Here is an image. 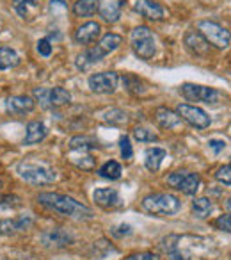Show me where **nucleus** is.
Here are the masks:
<instances>
[{"instance_id": "nucleus-32", "label": "nucleus", "mask_w": 231, "mask_h": 260, "mask_svg": "<svg viewBox=\"0 0 231 260\" xmlns=\"http://www.w3.org/2000/svg\"><path fill=\"white\" fill-rule=\"evenodd\" d=\"M115 251H118V249H115L114 246L107 241V239H100V241L93 244V255L96 256V258H100V260L105 258L108 253H115Z\"/></svg>"}, {"instance_id": "nucleus-6", "label": "nucleus", "mask_w": 231, "mask_h": 260, "mask_svg": "<svg viewBox=\"0 0 231 260\" xmlns=\"http://www.w3.org/2000/svg\"><path fill=\"white\" fill-rule=\"evenodd\" d=\"M198 32L208 41V45H213L215 48H227L229 47V32L219 25L217 22H210V20H201L198 23Z\"/></svg>"}, {"instance_id": "nucleus-30", "label": "nucleus", "mask_w": 231, "mask_h": 260, "mask_svg": "<svg viewBox=\"0 0 231 260\" xmlns=\"http://www.w3.org/2000/svg\"><path fill=\"white\" fill-rule=\"evenodd\" d=\"M121 80H123L125 89H127L130 94H142L146 91L144 82H142L139 77L132 75V73H127V75H123V79H121Z\"/></svg>"}, {"instance_id": "nucleus-34", "label": "nucleus", "mask_w": 231, "mask_h": 260, "mask_svg": "<svg viewBox=\"0 0 231 260\" xmlns=\"http://www.w3.org/2000/svg\"><path fill=\"white\" fill-rule=\"evenodd\" d=\"M134 138L141 143H153L159 139V136L149 128H144V126H135L134 128Z\"/></svg>"}, {"instance_id": "nucleus-1", "label": "nucleus", "mask_w": 231, "mask_h": 260, "mask_svg": "<svg viewBox=\"0 0 231 260\" xmlns=\"http://www.w3.org/2000/svg\"><path fill=\"white\" fill-rule=\"evenodd\" d=\"M37 202L54 212L62 214V216L75 217V219H91L93 217V210L76 202L71 196L59 194V192H41L37 196Z\"/></svg>"}, {"instance_id": "nucleus-46", "label": "nucleus", "mask_w": 231, "mask_h": 260, "mask_svg": "<svg viewBox=\"0 0 231 260\" xmlns=\"http://www.w3.org/2000/svg\"><path fill=\"white\" fill-rule=\"evenodd\" d=\"M0 189H2V180H0Z\"/></svg>"}, {"instance_id": "nucleus-11", "label": "nucleus", "mask_w": 231, "mask_h": 260, "mask_svg": "<svg viewBox=\"0 0 231 260\" xmlns=\"http://www.w3.org/2000/svg\"><path fill=\"white\" fill-rule=\"evenodd\" d=\"M183 41H185V45H187L188 50H190L194 55H198V57H208V55H210L208 41H206L205 38L198 32V30L190 29L187 34H185Z\"/></svg>"}, {"instance_id": "nucleus-23", "label": "nucleus", "mask_w": 231, "mask_h": 260, "mask_svg": "<svg viewBox=\"0 0 231 260\" xmlns=\"http://www.w3.org/2000/svg\"><path fill=\"white\" fill-rule=\"evenodd\" d=\"M13 8L23 20H32L37 13V0H13Z\"/></svg>"}, {"instance_id": "nucleus-43", "label": "nucleus", "mask_w": 231, "mask_h": 260, "mask_svg": "<svg viewBox=\"0 0 231 260\" xmlns=\"http://www.w3.org/2000/svg\"><path fill=\"white\" fill-rule=\"evenodd\" d=\"M169 258H171V260H190V253L181 251L180 248H176L174 251H171V253H169Z\"/></svg>"}, {"instance_id": "nucleus-42", "label": "nucleus", "mask_w": 231, "mask_h": 260, "mask_svg": "<svg viewBox=\"0 0 231 260\" xmlns=\"http://www.w3.org/2000/svg\"><path fill=\"white\" fill-rule=\"evenodd\" d=\"M127 260H159V256H157L155 253L142 251V253H134V255H130Z\"/></svg>"}, {"instance_id": "nucleus-36", "label": "nucleus", "mask_w": 231, "mask_h": 260, "mask_svg": "<svg viewBox=\"0 0 231 260\" xmlns=\"http://www.w3.org/2000/svg\"><path fill=\"white\" fill-rule=\"evenodd\" d=\"M229 164H226V166H222V168H219L217 170V173H215V178L220 182V184H224L226 187H229L231 185V177H229Z\"/></svg>"}, {"instance_id": "nucleus-40", "label": "nucleus", "mask_w": 231, "mask_h": 260, "mask_svg": "<svg viewBox=\"0 0 231 260\" xmlns=\"http://www.w3.org/2000/svg\"><path fill=\"white\" fill-rule=\"evenodd\" d=\"M48 94H50V89H47V87H37V89H34V96L37 98V102H40L43 107H50V105H48Z\"/></svg>"}, {"instance_id": "nucleus-7", "label": "nucleus", "mask_w": 231, "mask_h": 260, "mask_svg": "<svg viewBox=\"0 0 231 260\" xmlns=\"http://www.w3.org/2000/svg\"><path fill=\"white\" fill-rule=\"evenodd\" d=\"M176 114L180 116L183 121H187L188 125H192L194 128H199V130H205L210 126L212 119L210 116L206 114L203 109L196 107V105H188V104H180L176 107Z\"/></svg>"}, {"instance_id": "nucleus-4", "label": "nucleus", "mask_w": 231, "mask_h": 260, "mask_svg": "<svg viewBox=\"0 0 231 260\" xmlns=\"http://www.w3.org/2000/svg\"><path fill=\"white\" fill-rule=\"evenodd\" d=\"M130 45H132V48H134L135 55H137L139 59H142V61L153 59V55H155V52H157L153 30L146 25H139L132 30Z\"/></svg>"}, {"instance_id": "nucleus-38", "label": "nucleus", "mask_w": 231, "mask_h": 260, "mask_svg": "<svg viewBox=\"0 0 231 260\" xmlns=\"http://www.w3.org/2000/svg\"><path fill=\"white\" fill-rule=\"evenodd\" d=\"M215 224L219 230H222V232H226V234H229L231 232V217H229V212H226V214H222V216H219L215 219Z\"/></svg>"}, {"instance_id": "nucleus-8", "label": "nucleus", "mask_w": 231, "mask_h": 260, "mask_svg": "<svg viewBox=\"0 0 231 260\" xmlns=\"http://www.w3.org/2000/svg\"><path fill=\"white\" fill-rule=\"evenodd\" d=\"M120 82V75L115 72H100L89 77L87 84H89L91 91L96 94H112L118 87Z\"/></svg>"}, {"instance_id": "nucleus-10", "label": "nucleus", "mask_w": 231, "mask_h": 260, "mask_svg": "<svg viewBox=\"0 0 231 260\" xmlns=\"http://www.w3.org/2000/svg\"><path fill=\"white\" fill-rule=\"evenodd\" d=\"M132 8H134L135 13H139L148 20H153V22H160V20L166 18V9L155 0H135Z\"/></svg>"}, {"instance_id": "nucleus-31", "label": "nucleus", "mask_w": 231, "mask_h": 260, "mask_svg": "<svg viewBox=\"0 0 231 260\" xmlns=\"http://www.w3.org/2000/svg\"><path fill=\"white\" fill-rule=\"evenodd\" d=\"M103 121L110 123V125H123V123L128 121V116L125 111L121 109H108V111L103 112Z\"/></svg>"}, {"instance_id": "nucleus-13", "label": "nucleus", "mask_w": 231, "mask_h": 260, "mask_svg": "<svg viewBox=\"0 0 231 260\" xmlns=\"http://www.w3.org/2000/svg\"><path fill=\"white\" fill-rule=\"evenodd\" d=\"M93 200L98 207L101 209H115L121 205V196L115 189L105 187V189H96L93 192Z\"/></svg>"}, {"instance_id": "nucleus-45", "label": "nucleus", "mask_w": 231, "mask_h": 260, "mask_svg": "<svg viewBox=\"0 0 231 260\" xmlns=\"http://www.w3.org/2000/svg\"><path fill=\"white\" fill-rule=\"evenodd\" d=\"M55 4L61 6L62 9H66V2H64V0H52V6H55Z\"/></svg>"}, {"instance_id": "nucleus-19", "label": "nucleus", "mask_w": 231, "mask_h": 260, "mask_svg": "<svg viewBox=\"0 0 231 260\" xmlns=\"http://www.w3.org/2000/svg\"><path fill=\"white\" fill-rule=\"evenodd\" d=\"M105 57V54L100 50V47H93L89 48V50H86L84 54H80L79 57H76V68L79 70H89L93 64H96V62H100L101 59Z\"/></svg>"}, {"instance_id": "nucleus-24", "label": "nucleus", "mask_w": 231, "mask_h": 260, "mask_svg": "<svg viewBox=\"0 0 231 260\" xmlns=\"http://www.w3.org/2000/svg\"><path fill=\"white\" fill-rule=\"evenodd\" d=\"M71 102V93L64 87H54L50 89L48 94V105L50 107H62V105H68Z\"/></svg>"}, {"instance_id": "nucleus-17", "label": "nucleus", "mask_w": 231, "mask_h": 260, "mask_svg": "<svg viewBox=\"0 0 231 260\" xmlns=\"http://www.w3.org/2000/svg\"><path fill=\"white\" fill-rule=\"evenodd\" d=\"M32 224L30 217H20V219H6L0 221V234L2 235H15L18 232H25Z\"/></svg>"}, {"instance_id": "nucleus-33", "label": "nucleus", "mask_w": 231, "mask_h": 260, "mask_svg": "<svg viewBox=\"0 0 231 260\" xmlns=\"http://www.w3.org/2000/svg\"><path fill=\"white\" fill-rule=\"evenodd\" d=\"M23 205L22 198L16 194H4L0 196V210H9V209H20Z\"/></svg>"}, {"instance_id": "nucleus-44", "label": "nucleus", "mask_w": 231, "mask_h": 260, "mask_svg": "<svg viewBox=\"0 0 231 260\" xmlns=\"http://www.w3.org/2000/svg\"><path fill=\"white\" fill-rule=\"evenodd\" d=\"M208 146L213 150L215 153H220L224 148H226V141H220V139H210L208 141Z\"/></svg>"}, {"instance_id": "nucleus-16", "label": "nucleus", "mask_w": 231, "mask_h": 260, "mask_svg": "<svg viewBox=\"0 0 231 260\" xmlns=\"http://www.w3.org/2000/svg\"><path fill=\"white\" fill-rule=\"evenodd\" d=\"M155 119H157V123H159L162 128H167V130H171V128H176V126H180L181 125V118L176 114V112H173L171 109H167V107H159L155 111Z\"/></svg>"}, {"instance_id": "nucleus-29", "label": "nucleus", "mask_w": 231, "mask_h": 260, "mask_svg": "<svg viewBox=\"0 0 231 260\" xmlns=\"http://www.w3.org/2000/svg\"><path fill=\"white\" fill-rule=\"evenodd\" d=\"M121 173H123L121 164L115 162V160H108V162H105L103 166L98 170V175H100L101 178H107V180H118V178L121 177Z\"/></svg>"}, {"instance_id": "nucleus-20", "label": "nucleus", "mask_w": 231, "mask_h": 260, "mask_svg": "<svg viewBox=\"0 0 231 260\" xmlns=\"http://www.w3.org/2000/svg\"><path fill=\"white\" fill-rule=\"evenodd\" d=\"M199 185H201V177L198 173H190V171H183V177L178 185V191H181L187 196H194L198 192Z\"/></svg>"}, {"instance_id": "nucleus-35", "label": "nucleus", "mask_w": 231, "mask_h": 260, "mask_svg": "<svg viewBox=\"0 0 231 260\" xmlns=\"http://www.w3.org/2000/svg\"><path fill=\"white\" fill-rule=\"evenodd\" d=\"M132 234H134L132 226H130V224H125V223L115 224V226L110 228V235H112V237H118V239L128 237V235H132Z\"/></svg>"}, {"instance_id": "nucleus-3", "label": "nucleus", "mask_w": 231, "mask_h": 260, "mask_svg": "<svg viewBox=\"0 0 231 260\" xmlns=\"http://www.w3.org/2000/svg\"><path fill=\"white\" fill-rule=\"evenodd\" d=\"M142 209L153 216H173L181 209V202L169 192H155L142 200Z\"/></svg>"}, {"instance_id": "nucleus-5", "label": "nucleus", "mask_w": 231, "mask_h": 260, "mask_svg": "<svg viewBox=\"0 0 231 260\" xmlns=\"http://www.w3.org/2000/svg\"><path fill=\"white\" fill-rule=\"evenodd\" d=\"M180 93L188 102H203V104H219L222 100V93L213 87H206L201 84H181Z\"/></svg>"}, {"instance_id": "nucleus-18", "label": "nucleus", "mask_w": 231, "mask_h": 260, "mask_svg": "<svg viewBox=\"0 0 231 260\" xmlns=\"http://www.w3.org/2000/svg\"><path fill=\"white\" fill-rule=\"evenodd\" d=\"M48 134V128L45 123L41 121H30L27 125V132H25V139L23 143L25 145H36V143H41Z\"/></svg>"}, {"instance_id": "nucleus-12", "label": "nucleus", "mask_w": 231, "mask_h": 260, "mask_svg": "<svg viewBox=\"0 0 231 260\" xmlns=\"http://www.w3.org/2000/svg\"><path fill=\"white\" fill-rule=\"evenodd\" d=\"M101 34V25L96 22H87L75 30V41L79 45H93Z\"/></svg>"}, {"instance_id": "nucleus-37", "label": "nucleus", "mask_w": 231, "mask_h": 260, "mask_svg": "<svg viewBox=\"0 0 231 260\" xmlns=\"http://www.w3.org/2000/svg\"><path fill=\"white\" fill-rule=\"evenodd\" d=\"M120 146H121V155H123V159L130 160L132 157H134V150H132V145H130V138H128V136L121 138Z\"/></svg>"}, {"instance_id": "nucleus-21", "label": "nucleus", "mask_w": 231, "mask_h": 260, "mask_svg": "<svg viewBox=\"0 0 231 260\" xmlns=\"http://www.w3.org/2000/svg\"><path fill=\"white\" fill-rule=\"evenodd\" d=\"M166 150H162V148H149V150H146V153H144V166H146V170H149V171H159L160 170V166H162V160L166 159Z\"/></svg>"}, {"instance_id": "nucleus-41", "label": "nucleus", "mask_w": 231, "mask_h": 260, "mask_svg": "<svg viewBox=\"0 0 231 260\" xmlns=\"http://www.w3.org/2000/svg\"><path fill=\"white\" fill-rule=\"evenodd\" d=\"M37 52H40L43 57H50L52 54V43L48 38H43V40L37 41Z\"/></svg>"}, {"instance_id": "nucleus-25", "label": "nucleus", "mask_w": 231, "mask_h": 260, "mask_svg": "<svg viewBox=\"0 0 231 260\" xmlns=\"http://www.w3.org/2000/svg\"><path fill=\"white\" fill-rule=\"evenodd\" d=\"M20 64V55L13 48L0 47V70H11Z\"/></svg>"}, {"instance_id": "nucleus-26", "label": "nucleus", "mask_w": 231, "mask_h": 260, "mask_svg": "<svg viewBox=\"0 0 231 260\" xmlns=\"http://www.w3.org/2000/svg\"><path fill=\"white\" fill-rule=\"evenodd\" d=\"M192 210H194V216L198 217V219H206L213 210L212 200H208L206 196L196 198L194 202H192Z\"/></svg>"}, {"instance_id": "nucleus-27", "label": "nucleus", "mask_w": 231, "mask_h": 260, "mask_svg": "<svg viewBox=\"0 0 231 260\" xmlns=\"http://www.w3.org/2000/svg\"><path fill=\"white\" fill-rule=\"evenodd\" d=\"M100 0H76L73 4V15L75 16H93L98 11Z\"/></svg>"}, {"instance_id": "nucleus-39", "label": "nucleus", "mask_w": 231, "mask_h": 260, "mask_svg": "<svg viewBox=\"0 0 231 260\" xmlns=\"http://www.w3.org/2000/svg\"><path fill=\"white\" fill-rule=\"evenodd\" d=\"M86 152H82V157L80 159L82 160H73V164H75L76 168H82V170L86 171H93L94 170V159L91 155H84Z\"/></svg>"}, {"instance_id": "nucleus-15", "label": "nucleus", "mask_w": 231, "mask_h": 260, "mask_svg": "<svg viewBox=\"0 0 231 260\" xmlns=\"http://www.w3.org/2000/svg\"><path fill=\"white\" fill-rule=\"evenodd\" d=\"M98 11H100V16L105 22L115 23L120 20L121 4L118 0H101V2H98Z\"/></svg>"}, {"instance_id": "nucleus-2", "label": "nucleus", "mask_w": 231, "mask_h": 260, "mask_svg": "<svg viewBox=\"0 0 231 260\" xmlns=\"http://www.w3.org/2000/svg\"><path fill=\"white\" fill-rule=\"evenodd\" d=\"M18 175L25 182L34 185H47L54 184L57 173L52 166H48L47 162H40V160H22L16 168Z\"/></svg>"}, {"instance_id": "nucleus-28", "label": "nucleus", "mask_w": 231, "mask_h": 260, "mask_svg": "<svg viewBox=\"0 0 231 260\" xmlns=\"http://www.w3.org/2000/svg\"><path fill=\"white\" fill-rule=\"evenodd\" d=\"M121 43H123V38H121L120 34L108 32V34H105V36L101 38L100 43H98V47H100V50L107 55V54H110V52H114Z\"/></svg>"}, {"instance_id": "nucleus-22", "label": "nucleus", "mask_w": 231, "mask_h": 260, "mask_svg": "<svg viewBox=\"0 0 231 260\" xmlns=\"http://www.w3.org/2000/svg\"><path fill=\"white\" fill-rule=\"evenodd\" d=\"M94 148H100V143L91 136H75L69 139V150L73 152H89Z\"/></svg>"}, {"instance_id": "nucleus-14", "label": "nucleus", "mask_w": 231, "mask_h": 260, "mask_svg": "<svg viewBox=\"0 0 231 260\" xmlns=\"http://www.w3.org/2000/svg\"><path fill=\"white\" fill-rule=\"evenodd\" d=\"M34 107H36V102L27 94H16V96H9L6 100V109L11 114H27V112L34 111Z\"/></svg>"}, {"instance_id": "nucleus-9", "label": "nucleus", "mask_w": 231, "mask_h": 260, "mask_svg": "<svg viewBox=\"0 0 231 260\" xmlns=\"http://www.w3.org/2000/svg\"><path fill=\"white\" fill-rule=\"evenodd\" d=\"M73 242H75V237L69 232L62 230V228H50V230H45L41 234V244L50 249L68 248Z\"/></svg>"}]
</instances>
